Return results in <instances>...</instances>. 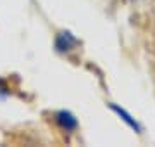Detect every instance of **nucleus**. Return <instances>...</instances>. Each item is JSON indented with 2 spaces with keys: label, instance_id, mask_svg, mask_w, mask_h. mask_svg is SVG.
Masks as SVG:
<instances>
[{
  "label": "nucleus",
  "instance_id": "obj_1",
  "mask_svg": "<svg viewBox=\"0 0 155 147\" xmlns=\"http://www.w3.org/2000/svg\"><path fill=\"white\" fill-rule=\"evenodd\" d=\"M74 43H76V40L72 38L69 33H61L59 38H57V49L59 50H69Z\"/></svg>",
  "mask_w": 155,
  "mask_h": 147
},
{
  "label": "nucleus",
  "instance_id": "obj_2",
  "mask_svg": "<svg viewBox=\"0 0 155 147\" xmlns=\"http://www.w3.org/2000/svg\"><path fill=\"white\" fill-rule=\"evenodd\" d=\"M57 121H59L66 130H72V128H76V119L72 118L69 113H59V114H57Z\"/></svg>",
  "mask_w": 155,
  "mask_h": 147
},
{
  "label": "nucleus",
  "instance_id": "obj_3",
  "mask_svg": "<svg viewBox=\"0 0 155 147\" xmlns=\"http://www.w3.org/2000/svg\"><path fill=\"white\" fill-rule=\"evenodd\" d=\"M114 109H116V111H117V113H119V114H121V116H122V118H124V119H126V121H127V123H129V125H131V126H133V128H138V126H136V123H134V121H133V119H131V118H129V116H127V114H126V113H124V111H122V109H119V108H114Z\"/></svg>",
  "mask_w": 155,
  "mask_h": 147
},
{
  "label": "nucleus",
  "instance_id": "obj_4",
  "mask_svg": "<svg viewBox=\"0 0 155 147\" xmlns=\"http://www.w3.org/2000/svg\"><path fill=\"white\" fill-rule=\"evenodd\" d=\"M131 2H138V0H131Z\"/></svg>",
  "mask_w": 155,
  "mask_h": 147
}]
</instances>
